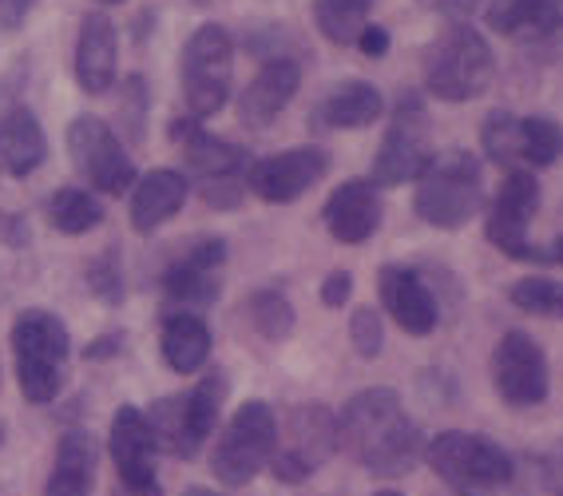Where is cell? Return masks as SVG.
I'll list each match as a JSON object with an SVG mask.
<instances>
[{"instance_id":"36","label":"cell","mask_w":563,"mask_h":496,"mask_svg":"<svg viewBox=\"0 0 563 496\" xmlns=\"http://www.w3.org/2000/svg\"><path fill=\"white\" fill-rule=\"evenodd\" d=\"M350 342H353V350L365 357V362H373V357L385 350V322H382V315H377L373 306H357V310H353Z\"/></svg>"},{"instance_id":"40","label":"cell","mask_w":563,"mask_h":496,"mask_svg":"<svg viewBox=\"0 0 563 496\" xmlns=\"http://www.w3.org/2000/svg\"><path fill=\"white\" fill-rule=\"evenodd\" d=\"M484 0H437V12H441L449 24H468L476 9H481Z\"/></svg>"},{"instance_id":"6","label":"cell","mask_w":563,"mask_h":496,"mask_svg":"<svg viewBox=\"0 0 563 496\" xmlns=\"http://www.w3.org/2000/svg\"><path fill=\"white\" fill-rule=\"evenodd\" d=\"M424 461L441 476L444 485L456 488L464 496H488L496 488H504L512 481V456L508 449H500L496 441L481 433H461V429H449V433H437L429 445H424Z\"/></svg>"},{"instance_id":"7","label":"cell","mask_w":563,"mask_h":496,"mask_svg":"<svg viewBox=\"0 0 563 496\" xmlns=\"http://www.w3.org/2000/svg\"><path fill=\"white\" fill-rule=\"evenodd\" d=\"M278 449V417L266 401H246L222 426L211 453V473L219 485L242 488L274 461Z\"/></svg>"},{"instance_id":"17","label":"cell","mask_w":563,"mask_h":496,"mask_svg":"<svg viewBox=\"0 0 563 496\" xmlns=\"http://www.w3.org/2000/svg\"><path fill=\"white\" fill-rule=\"evenodd\" d=\"M48 159V140L21 91L0 80V172L9 179H29Z\"/></svg>"},{"instance_id":"21","label":"cell","mask_w":563,"mask_h":496,"mask_svg":"<svg viewBox=\"0 0 563 496\" xmlns=\"http://www.w3.org/2000/svg\"><path fill=\"white\" fill-rule=\"evenodd\" d=\"M302 88V64L294 60V56H271V60H262L258 76H254L239 96V120L254 132L262 128H271L290 100L298 96Z\"/></svg>"},{"instance_id":"31","label":"cell","mask_w":563,"mask_h":496,"mask_svg":"<svg viewBox=\"0 0 563 496\" xmlns=\"http://www.w3.org/2000/svg\"><path fill=\"white\" fill-rule=\"evenodd\" d=\"M242 310H246L251 326L266 338V342H286V338L294 334V322H298L290 298L278 294V290H254Z\"/></svg>"},{"instance_id":"5","label":"cell","mask_w":563,"mask_h":496,"mask_svg":"<svg viewBox=\"0 0 563 496\" xmlns=\"http://www.w3.org/2000/svg\"><path fill=\"white\" fill-rule=\"evenodd\" d=\"M179 80L187 115L211 120L231 100L234 80V36L222 24H199L187 36L179 56Z\"/></svg>"},{"instance_id":"45","label":"cell","mask_w":563,"mask_h":496,"mask_svg":"<svg viewBox=\"0 0 563 496\" xmlns=\"http://www.w3.org/2000/svg\"><path fill=\"white\" fill-rule=\"evenodd\" d=\"M373 496H401V493H393V488H382V493H373Z\"/></svg>"},{"instance_id":"25","label":"cell","mask_w":563,"mask_h":496,"mask_svg":"<svg viewBox=\"0 0 563 496\" xmlns=\"http://www.w3.org/2000/svg\"><path fill=\"white\" fill-rule=\"evenodd\" d=\"M187 191H191V183L183 172H172V167L147 172L131 187V227L140 234H152L155 227H163L183 211Z\"/></svg>"},{"instance_id":"14","label":"cell","mask_w":563,"mask_h":496,"mask_svg":"<svg viewBox=\"0 0 563 496\" xmlns=\"http://www.w3.org/2000/svg\"><path fill=\"white\" fill-rule=\"evenodd\" d=\"M493 385H496V394L516 409L540 406L543 397H548L552 374H548V357H543L540 342H536L532 334L508 330V334L496 342Z\"/></svg>"},{"instance_id":"15","label":"cell","mask_w":563,"mask_h":496,"mask_svg":"<svg viewBox=\"0 0 563 496\" xmlns=\"http://www.w3.org/2000/svg\"><path fill=\"white\" fill-rule=\"evenodd\" d=\"M488 29L540 60H555L563 52V0H493Z\"/></svg>"},{"instance_id":"20","label":"cell","mask_w":563,"mask_h":496,"mask_svg":"<svg viewBox=\"0 0 563 496\" xmlns=\"http://www.w3.org/2000/svg\"><path fill=\"white\" fill-rule=\"evenodd\" d=\"M377 290H382V302H385V310H389V318L401 326L405 334L424 338L437 330V322H441V302H437V294L429 290L424 274L417 271V266H401V263L382 266Z\"/></svg>"},{"instance_id":"22","label":"cell","mask_w":563,"mask_h":496,"mask_svg":"<svg viewBox=\"0 0 563 496\" xmlns=\"http://www.w3.org/2000/svg\"><path fill=\"white\" fill-rule=\"evenodd\" d=\"M385 112V100L382 91L373 88L369 80H342L333 84L330 91H322V100L313 103L306 123H310V132H357V128H373V123L382 120Z\"/></svg>"},{"instance_id":"23","label":"cell","mask_w":563,"mask_h":496,"mask_svg":"<svg viewBox=\"0 0 563 496\" xmlns=\"http://www.w3.org/2000/svg\"><path fill=\"white\" fill-rule=\"evenodd\" d=\"M382 214H385L382 187L373 179L342 183L322 207V219H325V227H330V234L345 246H357V243H365V239H373L377 227H382Z\"/></svg>"},{"instance_id":"4","label":"cell","mask_w":563,"mask_h":496,"mask_svg":"<svg viewBox=\"0 0 563 496\" xmlns=\"http://www.w3.org/2000/svg\"><path fill=\"white\" fill-rule=\"evenodd\" d=\"M412 207L437 231H461L484 207V167L473 152H441L417 179Z\"/></svg>"},{"instance_id":"13","label":"cell","mask_w":563,"mask_h":496,"mask_svg":"<svg viewBox=\"0 0 563 496\" xmlns=\"http://www.w3.org/2000/svg\"><path fill=\"white\" fill-rule=\"evenodd\" d=\"M68 155L76 163V172L100 195H123L140 183L128 147L120 143L115 128L108 120H100V115L84 112L68 123Z\"/></svg>"},{"instance_id":"11","label":"cell","mask_w":563,"mask_h":496,"mask_svg":"<svg viewBox=\"0 0 563 496\" xmlns=\"http://www.w3.org/2000/svg\"><path fill=\"white\" fill-rule=\"evenodd\" d=\"M536 211H540V183L528 167H516V172L504 175L500 191L488 207V223H484L488 243L516 263H552L548 246H536L532 234H528Z\"/></svg>"},{"instance_id":"38","label":"cell","mask_w":563,"mask_h":496,"mask_svg":"<svg viewBox=\"0 0 563 496\" xmlns=\"http://www.w3.org/2000/svg\"><path fill=\"white\" fill-rule=\"evenodd\" d=\"M36 9V0H0V32H16L29 12Z\"/></svg>"},{"instance_id":"43","label":"cell","mask_w":563,"mask_h":496,"mask_svg":"<svg viewBox=\"0 0 563 496\" xmlns=\"http://www.w3.org/2000/svg\"><path fill=\"white\" fill-rule=\"evenodd\" d=\"M115 496H163V493H159V485H152V488H123V485H115Z\"/></svg>"},{"instance_id":"2","label":"cell","mask_w":563,"mask_h":496,"mask_svg":"<svg viewBox=\"0 0 563 496\" xmlns=\"http://www.w3.org/2000/svg\"><path fill=\"white\" fill-rule=\"evenodd\" d=\"M12 357H16V382H21L24 401L48 406L60 397L64 377H68V326L41 306L21 310L12 318Z\"/></svg>"},{"instance_id":"1","label":"cell","mask_w":563,"mask_h":496,"mask_svg":"<svg viewBox=\"0 0 563 496\" xmlns=\"http://www.w3.org/2000/svg\"><path fill=\"white\" fill-rule=\"evenodd\" d=\"M338 445L357 461L362 469L377 476H405L417 456H421L424 441L421 429L412 426V417L405 414L401 397L377 385V389H362L338 414Z\"/></svg>"},{"instance_id":"42","label":"cell","mask_w":563,"mask_h":496,"mask_svg":"<svg viewBox=\"0 0 563 496\" xmlns=\"http://www.w3.org/2000/svg\"><path fill=\"white\" fill-rule=\"evenodd\" d=\"M123 350V338L120 334H108V338H100V342H91L84 354L91 357V362H100V357H111V354H120Z\"/></svg>"},{"instance_id":"3","label":"cell","mask_w":563,"mask_h":496,"mask_svg":"<svg viewBox=\"0 0 563 496\" xmlns=\"http://www.w3.org/2000/svg\"><path fill=\"white\" fill-rule=\"evenodd\" d=\"M496 56L473 24H449L441 41L424 52V88L441 103L481 100L493 88Z\"/></svg>"},{"instance_id":"44","label":"cell","mask_w":563,"mask_h":496,"mask_svg":"<svg viewBox=\"0 0 563 496\" xmlns=\"http://www.w3.org/2000/svg\"><path fill=\"white\" fill-rule=\"evenodd\" d=\"M183 496H219V493H211V488H187Z\"/></svg>"},{"instance_id":"9","label":"cell","mask_w":563,"mask_h":496,"mask_svg":"<svg viewBox=\"0 0 563 496\" xmlns=\"http://www.w3.org/2000/svg\"><path fill=\"white\" fill-rule=\"evenodd\" d=\"M437 159L433 152V128H429V108H424L421 91H401V100L393 108L385 140L373 155V175L377 187H405L417 183L429 163Z\"/></svg>"},{"instance_id":"34","label":"cell","mask_w":563,"mask_h":496,"mask_svg":"<svg viewBox=\"0 0 563 496\" xmlns=\"http://www.w3.org/2000/svg\"><path fill=\"white\" fill-rule=\"evenodd\" d=\"M84 278H88L91 294H96L100 302H108V306L123 302V274H120V251H115V246L96 254L88 263V271H84Z\"/></svg>"},{"instance_id":"28","label":"cell","mask_w":563,"mask_h":496,"mask_svg":"<svg viewBox=\"0 0 563 496\" xmlns=\"http://www.w3.org/2000/svg\"><path fill=\"white\" fill-rule=\"evenodd\" d=\"M373 0H313V24L338 48H357L362 32L369 29Z\"/></svg>"},{"instance_id":"39","label":"cell","mask_w":563,"mask_h":496,"mask_svg":"<svg viewBox=\"0 0 563 496\" xmlns=\"http://www.w3.org/2000/svg\"><path fill=\"white\" fill-rule=\"evenodd\" d=\"M357 48H362V56H369V60H382L385 52H389V29L369 24V29L362 32V41H357Z\"/></svg>"},{"instance_id":"24","label":"cell","mask_w":563,"mask_h":496,"mask_svg":"<svg viewBox=\"0 0 563 496\" xmlns=\"http://www.w3.org/2000/svg\"><path fill=\"white\" fill-rule=\"evenodd\" d=\"M115 56H120V36L108 12L91 9L80 16V36H76V84L88 96H103L115 84Z\"/></svg>"},{"instance_id":"35","label":"cell","mask_w":563,"mask_h":496,"mask_svg":"<svg viewBox=\"0 0 563 496\" xmlns=\"http://www.w3.org/2000/svg\"><path fill=\"white\" fill-rule=\"evenodd\" d=\"M120 128L128 132L131 143H140L143 132H147V84H143V76H128L123 80Z\"/></svg>"},{"instance_id":"27","label":"cell","mask_w":563,"mask_h":496,"mask_svg":"<svg viewBox=\"0 0 563 496\" xmlns=\"http://www.w3.org/2000/svg\"><path fill=\"white\" fill-rule=\"evenodd\" d=\"M159 350L163 362L172 365L175 374H195L211 357V326L191 310H175V315L163 318Z\"/></svg>"},{"instance_id":"41","label":"cell","mask_w":563,"mask_h":496,"mask_svg":"<svg viewBox=\"0 0 563 496\" xmlns=\"http://www.w3.org/2000/svg\"><path fill=\"white\" fill-rule=\"evenodd\" d=\"M543 476H548V488H552L555 496H563V441L548 453V461H543Z\"/></svg>"},{"instance_id":"37","label":"cell","mask_w":563,"mask_h":496,"mask_svg":"<svg viewBox=\"0 0 563 496\" xmlns=\"http://www.w3.org/2000/svg\"><path fill=\"white\" fill-rule=\"evenodd\" d=\"M350 294H353V274L350 271L325 274V283H322V306H330V310H342V306L350 302Z\"/></svg>"},{"instance_id":"29","label":"cell","mask_w":563,"mask_h":496,"mask_svg":"<svg viewBox=\"0 0 563 496\" xmlns=\"http://www.w3.org/2000/svg\"><path fill=\"white\" fill-rule=\"evenodd\" d=\"M48 223L60 234H88L103 223V203L84 187H60L48 195Z\"/></svg>"},{"instance_id":"19","label":"cell","mask_w":563,"mask_h":496,"mask_svg":"<svg viewBox=\"0 0 563 496\" xmlns=\"http://www.w3.org/2000/svg\"><path fill=\"white\" fill-rule=\"evenodd\" d=\"M111 461H115V485L123 488H152L155 481V453L159 441L152 433L147 414L135 406H120L111 417V437H108Z\"/></svg>"},{"instance_id":"10","label":"cell","mask_w":563,"mask_h":496,"mask_svg":"<svg viewBox=\"0 0 563 496\" xmlns=\"http://www.w3.org/2000/svg\"><path fill=\"white\" fill-rule=\"evenodd\" d=\"M179 147L183 159H187V172L199 179L202 203L214 207V211H234L242 203V195H246V175L254 167L251 152L242 143L211 135L202 123Z\"/></svg>"},{"instance_id":"30","label":"cell","mask_w":563,"mask_h":496,"mask_svg":"<svg viewBox=\"0 0 563 496\" xmlns=\"http://www.w3.org/2000/svg\"><path fill=\"white\" fill-rule=\"evenodd\" d=\"M481 143H484V155L508 172L523 167V120L508 108H496V112L484 115L481 123Z\"/></svg>"},{"instance_id":"12","label":"cell","mask_w":563,"mask_h":496,"mask_svg":"<svg viewBox=\"0 0 563 496\" xmlns=\"http://www.w3.org/2000/svg\"><path fill=\"white\" fill-rule=\"evenodd\" d=\"M282 441L274 449V476L286 485H298L306 476H313L325 465L338 449V417L325 406H294L282 421Z\"/></svg>"},{"instance_id":"8","label":"cell","mask_w":563,"mask_h":496,"mask_svg":"<svg viewBox=\"0 0 563 496\" xmlns=\"http://www.w3.org/2000/svg\"><path fill=\"white\" fill-rule=\"evenodd\" d=\"M222 401H227V377L222 374H207L191 394L159 397L147 409V421H152V433L163 453L191 461L219 426Z\"/></svg>"},{"instance_id":"26","label":"cell","mask_w":563,"mask_h":496,"mask_svg":"<svg viewBox=\"0 0 563 496\" xmlns=\"http://www.w3.org/2000/svg\"><path fill=\"white\" fill-rule=\"evenodd\" d=\"M96 465H100V453H96L91 433H84V429L64 433L60 445H56V461H52L44 496H88L91 485H96Z\"/></svg>"},{"instance_id":"32","label":"cell","mask_w":563,"mask_h":496,"mask_svg":"<svg viewBox=\"0 0 563 496\" xmlns=\"http://www.w3.org/2000/svg\"><path fill=\"white\" fill-rule=\"evenodd\" d=\"M508 298H512V306H516V310H523V315L555 318V322H563V283H555V278L528 274V278L512 283Z\"/></svg>"},{"instance_id":"18","label":"cell","mask_w":563,"mask_h":496,"mask_svg":"<svg viewBox=\"0 0 563 496\" xmlns=\"http://www.w3.org/2000/svg\"><path fill=\"white\" fill-rule=\"evenodd\" d=\"M222 266H227V243L222 239H199L191 251L175 258L163 274V294L172 298L179 310H202L211 306L222 290Z\"/></svg>"},{"instance_id":"16","label":"cell","mask_w":563,"mask_h":496,"mask_svg":"<svg viewBox=\"0 0 563 496\" xmlns=\"http://www.w3.org/2000/svg\"><path fill=\"white\" fill-rule=\"evenodd\" d=\"M325 172H330V152L318 147V143H306V147H290V152L254 159L246 187L258 195L262 203H294V199H302L310 191L313 183H322Z\"/></svg>"},{"instance_id":"33","label":"cell","mask_w":563,"mask_h":496,"mask_svg":"<svg viewBox=\"0 0 563 496\" xmlns=\"http://www.w3.org/2000/svg\"><path fill=\"white\" fill-rule=\"evenodd\" d=\"M563 159V128L548 115L523 120V163L528 167H552Z\"/></svg>"},{"instance_id":"46","label":"cell","mask_w":563,"mask_h":496,"mask_svg":"<svg viewBox=\"0 0 563 496\" xmlns=\"http://www.w3.org/2000/svg\"><path fill=\"white\" fill-rule=\"evenodd\" d=\"M100 4H120V0H100Z\"/></svg>"}]
</instances>
